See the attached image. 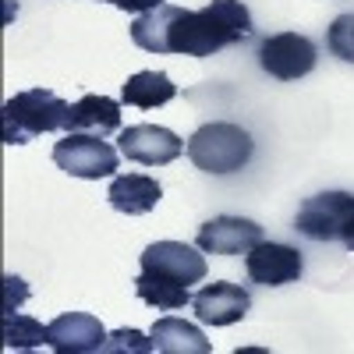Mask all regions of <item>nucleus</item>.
Wrapping results in <instances>:
<instances>
[{"label": "nucleus", "instance_id": "12", "mask_svg": "<svg viewBox=\"0 0 354 354\" xmlns=\"http://www.w3.org/2000/svg\"><path fill=\"white\" fill-rule=\"evenodd\" d=\"M106 330L96 315L88 312H64L50 322V344L57 354H93V351H103L106 344Z\"/></svg>", "mask_w": 354, "mask_h": 354}, {"label": "nucleus", "instance_id": "17", "mask_svg": "<svg viewBox=\"0 0 354 354\" xmlns=\"http://www.w3.org/2000/svg\"><path fill=\"white\" fill-rule=\"evenodd\" d=\"M135 294L145 305H153L160 312H177V308L192 305V294H188L185 283H177L170 277H160V273H149V270H142L135 277Z\"/></svg>", "mask_w": 354, "mask_h": 354}, {"label": "nucleus", "instance_id": "1", "mask_svg": "<svg viewBox=\"0 0 354 354\" xmlns=\"http://www.w3.org/2000/svg\"><path fill=\"white\" fill-rule=\"evenodd\" d=\"M252 36V15L241 0H213L202 11L160 4L131 25V43L145 53L213 57Z\"/></svg>", "mask_w": 354, "mask_h": 354}, {"label": "nucleus", "instance_id": "21", "mask_svg": "<svg viewBox=\"0 0 354 354\" xmlns=\"http://www.w3.org/2000/svg\"><path fill=\"white\" fill-rule=\"evenodd\" d=\"M121 11H135V15H145V11H153V8H160L163 0H113Z\"/></svg>", "mask_w": 354, "mask_h": 354}, {"label": "nucleus", "instance_id": "6", "mask_svg": "<svg viewBox=\"0 0 354 354\" xmlns=\"http://www.w3.org/2000/svg\"><path fill=\"white\" fill-rule=\"evenodd\" d=\"M319 61L315 43L298 32H273L259 43V64L266 75H273L277 82H298L305 78Z\"/></svg>", "mask_w": 354, "mask_h": 354}, {"label": "nucleus", "instance_id": "5", "mask_svg": "<svg viewBox=\"0 0 354 354\" xmlns=\"http://www.w3.org/2000/svg\"><path fill=\"white\" fill-rule=\"evenodd\" d=\"M351 216H354L351 192H322L301 202L298 216H294V230L305 234L308 241H340Z\"/></svg>", "mask_w": 354, "mask_h": 354}, {"label": "nucleus", "instance_id": "3", "mask_svg": "<svg viewBox=\"0 0 354 354\" xmlns=\"http://www.w3.org/2000/svg\"><path fill=\"white\" fill-rule=\"evenodd\" d=\"M252 149H255L252 135L241 124H227V121L202 124L185 145L188 160L198 170H205V174H234V170H241L252 160Z\"/></svg>", "mask_w": 354, "mask_h": 354}, {"label": "nucleus", "instance_id": "7", "mask_svg": "<svg viewBox=\"0 0 354 354\" xmlns=\"http://www.w3.org/2000/svg\"><path fill=\"white\" fill-rule=\"evenodd\" d=\"M117 142H121L117 145L121 156L131 163H142V167H167L185 153V142L170 128H160V124H131L121 131Z\"/></svg>", "mask_w": 354, "mask_h": 354}, {"label": "nucleus", "instance_id": "16", "mask_svg": "<svg viewBox=\"0 0 354 354\" xmlns=\"http://www.w3.org/2000/svg\"><path fill=\"white\" fill-rule=\"evenodd\" d=\"M177 96V85L163 71H138L124 82L121 88V103L138 106V110H156Z\"/></svg>", "mask_w": 354, "mask_h": 354}, {"label": "nucleus", "instance_id": "19", "mask_svg": "<svg viewBox=\"0 0 354 354\" xmlns=\"http://www.w3.org/2000/svg\"><path fill=\"white\" fill-rule=\"evenodd\" d=\"M326 46H330L333 57H340V61L354 64V11H351V15H340V18L330 25Z\"/></svg>", "mask_w": 354, "mask_h": 354}, {"label": "nucleus", "instance_id": "15", "mask_svg": "<svg viewBox=\"0 0 354 354\" xmlns=\"http://www.w3.org/2000/svg\"><path fill=\"white\" fill-rule=\"evenodd\" d=\"M153 344L163 354H209L213 351V344L202 337L198 326H192V322H185V319H174V315L156 319Z\"/></svg>", "mask_w": 354, "mask_h": 354}, {"label": "nucleus", "instance_id": "2", "mask_svg": "<svg viewBox=\"0 0 354 354\" xmlns=\"http://www.w3.org/2000/svg\"><path fill=\"white\" fill-rule=\"evenodd\" d=\"M4 117V145H25L46 131H68L71 103L50 88H25L0 106Z\"/></svg>", "mask_w": 354, "mask_h": 354}, {"label": "nucleus", "instance_id": "23", "mask_svg": "<svg viewBox=\"0 0 354 354\" xmlns=\"http://www.w3.org/2000/svg\"><path fill=\"white\" fill-rule=\"evenodd\" d=\"M110 4H113V0H110Z\"/></svg>", "mask_w": 354, "mask_h": 354}, {"label": "nucleus", "instance_id": "10", "mask_svg": "<svg viewBox=\"0 0 354 354\" xmlns=\"http://www.w3.org/2000/svg\"><path fill=\"white\" fill-rule=\"evenodd\" d=\"M262 241V227L245 216H216L202 223L195 234V245L205 255H248Z\"/></svg>", "mask_w": 354, "mask_h": 354}, {"label": "nucleus", "instance_id": "11", "mask_svg": "<svg viewBox=\"0 0 354 354\" xmlns=\"http://www.w3.org/2000/svg\"><path fill=\"white\" fill-rule=\"evenodd\" d=\"M192 308H195V319L205 322V326H234V322H241L248 315L252 298H248L245 287L216 280V283H205L195 294Z\"/></svg>", "mask_w": 354, "mask_h": 354}, {"label": "nucleus", "instance_id": "9", "mask_svg": "<svg viewBox=\"0 0 354 354\" xmlns=\"http://www.w3.org/2000/svg\"><path fill=\"white\" fill-rule=\"evenodd\" d=\"M245 270L252 277V283H262V287H283V283H294L301 280V252L290 248V245H280V241H259L248 255H245Z\"/></svg>", "mask_w": 354, "mask_h": 354}, {"label": "nucleus", "instance_id": "18", "mask_svg": "<svg viewBox=\"0 0 354 354\" xmlns=\"http://www.w3.org/2000/svg\"><path fill=\"white\" fill-rule=\"evenodd\" d=\"M39 344H50V326H39L32 315L4 312V347L8 351H28Z\"/></svg>", "mask_w": 354, "mask_h": 354}, {"label": "nucleus", "instance_id": "22", "mask_svg": "<svg viewBox=\"0 0 354 354\" xmlns=\"http://www.w3.org/2000/svg\"><path fill=\"white\" fill-rule=\"evenodd\" d=\"M340 245H344V248H351V252H354V216H351V223H347V227H344V238H340Z\"/></svg>", "mask_w": 354, "mask_h": 354}, {"label": "nucleus", "instance_id": "14", "mask_svg": "<svg viewBox=\"0 0 354 354\" xmlns=\"http://www.w3.org/2000/svg\"><path fill=\"white\" fill-rule=\"evenodd\" d=\"M68 131H82V135H113L121 131V103L110 96H82L71 106V121Z\"/></svg>", "mask_w": 354, "mask_h": 354}, {"label": "nucleus", "instance_id": "4", "mask_svg": "<svg viewBox=\"0 0 354 354\" xmlns=\"http://www.w3.org/2000/svg\"><path fill=\"white\" fill-rule=\"evenodd\" d=\"M53 163L71 177H85V181H100L110 177L121 167V149H113L110 142H103L100 135H82V131H68L61 142L53 145Z\"/></svg>", "mask_w": 354, "mask_h": 354}, {"label": "nucleus", "instance_id": "8", "mask_svg": "<svg viewBox=\"0 0 354 354\" xmlns=\"http://www.w3.org/2000/svg\"><path fill=\"white\" fill-rule=\"evenodd\" d=\"M205 252L195 245H185V241H156L142 252V270H149V273H160V277H170L177 283H202L205 280Z\"/></svg>", "mask_w": 354, "mask_h": 354}, {"label": "nucleus", "instance_id": "13", "mask_svg": "<svg viewBox=\"0 0 354 354\" xmlns=\"http://www.w3.org/2000/svg\"><path fill=\"white\" fill-rule=\"evenodd\" d=\"M110 205L124 216H145L156 209V202L163 198V188L156 177L149 174H117L110 181V192H106Z\"/></svg>", "mask_w": 354, "mask_h": 354}, {"label": "nucleus", "instance_id": "20", "mask_svg": "<svg viewBox=\"0 0 354 354\" xmlns=\"http://www.w3.org/2000/svg\"><path fill=\"white\" fill-rule=\"evenodd\" d=\"M103 351L106 354H145V351H156V344H153V337H145L138 330H117L106 337Z\"/></svg>", "mask_w": 354, "mask_h": 354}]
</instances>
